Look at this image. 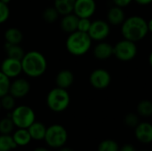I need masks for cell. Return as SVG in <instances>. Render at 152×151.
<instances>
[{"label": "cell", "mask_w": 152, "mask_h": 151, "mask_svg": "<svg viewBox=\"0 0 152 151\" xmlns=\"http://www.w3.org/2000/svg\"><path fill=\"white\" fill-rule=\"evenodd\" d=\"M120 31L123 38L137 43L142 40L149 33L148 20L140 15L126 17L121 24Z\"/></svg>", "instance_id": "cell-1"}, {"label": "cell", "mask_w": 152, "mask_h": 151, "mask_svg": "<svg viewBox=\"0 0 152 151\" xmlns=\"http://www.w3.org/2000/svg\"><path fill=\"white\" fill-rule=\"evenodd\" d=\"M22 72L30 77H38L42 76L47 68V61L45 56L37 52L31 51L25 53L21 60Z\"/></svg>", "instance_id": "cell-2"}, {"label": "cell", "mask_w": 152, "mask_h": 151, "mask_svg": "<svg viewBox=\"0 0 152 151\" xmlns=\"http://www.w3.org/2000/svg\"><path fill=\"white\" fill-rule=\"evenodd\" d=\"M92 38L88 33L75 31L69 34L66 41V48L69 53L75 56H82L88 53L92 47Z\"/></svg>", "instance_id": "cell-3"}, {"label": "cell", "mask_w": 152, "mask_h": 151, "mask_svg": "<svg viewBox=\"0 0 152 151\" xmlns=\"http://www.w3.org/2000/svg\"><path fill=\"white\" fill-rule=\"evenodd\" d=\"M137 53V44L131 40L123 38L113 45V56L120 61H131L136 57Z\"/></svg>", "instance_id": "cell-4"}, {"label": "cell", "mask_w": 152, "mask_h": 151, "mask_svg": "<svg viewBox=\"0 0 152 151\" xmlns=\"http://www.w3.org/2000/svg\"><path fill=\"white\" fill-rule=\"evenodd\" d=\"M69 101L70 98L67 90L60 87L51 90L46 98L48 107L55 112L65 110L69 104Z\"/></svg>", "instance_id": "cell-5"}, {"label": "cell", "mask_w": 152, "mask_h": 151, "mask_svg": "<svg viewBox=\"0 0 152 151\" xmlns=\"http://www.w3.org/2000/svg\"><path fill=\"white\" fill-rule=\"evenodd\" d=\"M11 118L16 126L27 129L35 122V114L31 108L28 106H20L13 109Z\"/></svg>", "instance_id": "cell-6"}, {"label": "cell", "mask_w": 152, "mask_h": 151, "mask_svg": "<svg viewBox=\"0 0 152 151\" xmlns=\"http://www.w3.org/2000/svg\"><path fill=\"white\" fill-rule=\"evenodd\" d=\"M67 137L68 134L65 128L59 125H53L46 129L45 135V139L47 144L53 148L61 147L66 142Z\"/></svg>", "instance_id": "cell-7"}, {"label": "cell", "mask_w": 152, "mask_h": 151, "mask_svg": "<svg viewBox=\"0 0 152 151\" xmlns=\"http://www.w3.org/2000/svg\"><path fill=\"white\" fill-rule=\"evenodd\" d=\"M110 34V24L107 20H95L92 21L88 35L93 41H104Z\"/></svg>", "instance_id": "cell-8"}, {"label": "cell", "mask_w": 152, "mask_h": 151, "mask_svg": "<svg viewBox=\"0 0 152 151\" xmlns=\"http://www.w3.org/2000/svg\"><path fill=\"white\" fill-rule=\"evenodd\" d=\"M112 77L110 73L105 69H94L89 77L91 85L98 90H103L110 86Z\"/></svg>", "instance_id": "cell-9"}, {"label": "cell", "mask_w": 152, "mask_h": 151, "mask_svg": "<svg viewBox=\"0 0 152 151\" xmlns=\"http://www.w3.org/2000/svg\"><path fill=\"white\" fill-rule=\"evenodd\" d=\"M95 0H76L74 13L78 18H91L96 12Z\"/></svg>", "instance_id": "cell-10"}, {"label": "cell", "mask_w": 152, "mask_h": 151, "mask_svg": "<svg viewBox=\"0 0 152 151\" xmlns=\"http://www.w3.org/2000/svg\"><path fill=\"white\" fill-rule=\"evenodd\" d=\"M1 71L9 78L18 77L22 72L21 61L9 57L6 58L1 65Z\"/></svg>", "instance_id": "cell-11"}, {"label": "cell", "mask_w": 152, "mask_h": 151, "mask_svg": "<svg viewBox=\"0 0 152 151\" xmlns=\"http://www.w3.org/2000/svg\"><path fill=\"white\" fill-rule=\"evenodd\" d=\"M30 90L28 81L24 78H17L10 84L9 93L14 98H22L26 96Z\"/></svg>", "instance_id": "cell-12"}, {"label": "cell", "mask_w": 152, "mask_h": 151, "mask_svg": "<svg viewBox=\"0 0 152 151\" xmlns=\"http://www.w3.org/2000/svg\"><path fill=\"white\" fill-rule=\"evenodd\" d=\"M126 18V12L122 7L113 5L108 10L107 21L112 26H121Z\"/></svg>", "instance_id": "cell-13"}, {"label": "cell", "mask_w": 152, "mask_h": 151, "mask_svg": "<svg viewBox=\"0 0 152 151\" xmlns=\"http://www.w3.org/2000/svg\"><path fill=\"white\" fill-rule=\"evenodd\" d=\"M94 55L97 60L106 61L113 56V45L108 42L101 41L94 46Z\"/></svg>", "instance_id": "cell-14"}, {"label": "cell", "mask_w": 152, "mask_h": 151, "mask_svg": "<svg viewBox=\"0 0 152 151\" xmlns=\"http://www.w3.org/2000/svg\"><path fill=\"white\" fill-rule=\"evenodd\" d=\"M135 135L137 139L144 143L152 142V125L150 123H140L136 126Z\"/></svg>", "instance_id": "cell-15"}, {"label": "cell", "mask_w": 152, "mask_h": 151, "mask_svg": "<svg viewBox=\"0 0 152 151\" xmlns=\"http://www.w3.org/2000/svg\"><path fill=\"white\" fill-rule=\"evenodd\" d=\"M79 18L75 13H69L63 15V18L61 21V28L63 31L67 33H72L77 30Z\"/></svg>", "instance_id": "cell-16"}, {"label": "cell", "mask_w": 152, "mask_h": 151, "mask_svg": "<svg viewBox=\"0 0 152 151\" xmlns=\"http://www.w3.org/2000/svg\"><path fill=\"white\" fill-rule=\"evenodd\" d=\"M74 82V75L73 73L69 69H63L61 70L55 78V83L57 85V87L67 89L69 88Z\"/></svg>", "instance_id": "cell-17"}, {"label": "cell", "mask_w": 152, "mask_h": 151, "mask_svg": "<svg viewBox=\"0 0 152 151\" xmlns=\"http://www.w3.org/2000/svg\"><path fill=\"white\" fill-rule=\"evenodd\" d=\"M76 0H54L53 7L57 10L59 14L67 15L73 12Z\"/></svg>", "instance_id": "cell-18"}, {"label": "cell", "mask_w": 152, "mask_h": 151, "mask_svg": "<svg viewBox=\"0 0 152 151\" xmlns=\"http://www.w3.org/2000/svg\"><path fill=\"white\" fill-rule=\"evenodd\" d=\"M4 49L6 52V54L9 58L16 59L21 61L23 56L25 55L23 49L20 46V44H10L6 43L4 44Z\"/></svg>", "instance_id": "cell-19"}, {"label": "cell", "mask_w": 152, "mask_h": 151, "mask_svg": "<svg viewBox=\"0 0 152 151\" xmlns=\"http://www.w3.org/2000/svg\"><path fill=\"white\" fill-rule=\"evenodd\" d=\"M22 38L23 35L19 28H10L4 32V39L6 43L20 44V43L22 41Z\"/></svg>", "instance_id": "cell-20"}, {"label": "cell", "mask_w": 152, "mask_h": 151, "mask_svg": "<svg viewBox=\"0 0 152 151\" xmlns=\"http://www.w3.org/2000/svg\"><path fill=\"white\" fill-rule=\"evenodd\" d=\"M28 133L31 136V139L35 140H42L45 138L46 128L45 125L39 122H34L29 127H28Z\"/></svg>", "instance_id": "cell-21"}, {"label": "cell", "mask_w": 152, "mask_h": 151, "mask_svg": "<svg viewBox=\"0 0 152 151\" xmlns=\"http://www.w3.org/2000/svg\"><path fill=\"white\" fill-rule=\"evenodd\" d=\"M12 138L16 145H21V146L28 144L31 140V136L28 131L23 128H20V130L15 132Z\"/></svg>", "instance_id": "cell-22"}, {"label": "cell", "mask_w": 152, "mask_h": 151, "mask_svg": "<svg viewBox=\"0 0 152 151\" xmlns=\"http://www.w3.org/2000/svg\"><path fill=\"white\" fill-rule=\"evenodd\" d=\"M16 143L13 141V138L9 134L0 135V151H10L16 148Z\"/></svg>", "instance_id": "cell-23"}, {"label": "cell", "mask_w": 152, "mask_h": 151, "mask_svg": "<svg viewBox=\"0 0 152 151\" xmlns=\"http://www.w3.org/2000/svg\"><path fill=\"white\" fill-rule=\"evenodd\" d=\"M137 111L142 117L152 116V101L149 100L141 101L137 105Z\"/></svg>", "instance_id": "cell-24"}, {"label": "cell", "mask_w": 152, "mask_h": 151, "mask_svg": "<svg viewBox=\"0 0 152 151\" xmlns=\"http://www.w3.org/2000/svg\"><path fill=\"white\" fill-rule=\"evenodd\" d=\"M58 16H59V12L54 7H47L46 9L44 10L42 14L43 19L48 23L54 22L58 19Z\"/></svg>", "instance_id": "cell-25"}, {"label": "cell", "mask_w": 152, "mask_h": 151, "mask_svg": "<svg viewBox=\"0 0 152 151\" xmlns=\"http://www.w3.org/2000/svg\"><path fill=\"white\" fill-rule=\"evenodd\" d=\"M10 84V78L6 77L2 71H0V98L9 93Z\"/></svg>", "instance_id": "cell-26"}, {"label": "cell", "mask_w": 152, "mask_h": 151, "mask_svg": "<svg viewBox=\"0 0 152 151\" xmlns=\"http://www.w3.org/2000/svg\"><path fill=\"white\" fill-rule=\"evenodd\" d=\"M13 122L10 117L4 118L0 121V133L2 134H9L13 129Z\"/></svg>", "instance_id": "cell-27"}, {"label": "cell", "mask_w": 152, "mask_h": 151, "mask_svg": "<svg viewBox=\"0 0 152 151\" xmlns=\"http://www.w3.org/2000/svg\"><path fill=\"white\" fill-rule=\"evenodd\" d=\"M0 102H1V106L2 108H4V109L10 110L12 109L14 105H15V101H14V97L11 94H5L3 97L0 98Z\"/></svg>", "instance_id": "cell-28"}, {"label": "cell", "mask_w": 152, "mask_h": 151, "mask_svg": "<svg viewBox=\"0 0 152 151\" xmlns=\"http://www.w3.org/2000/svg\"><path fill=\"white\" fill-rule=\"evenodd\" d=\"M118 144L111 141V140H107L102 142L100 146L98 151H118Z\"/></svg>", "instance_id": "cell-29"}, {"label": "cell", "mask_w": 152, "mask_h": 151, "mask_svg": "<svg viewBox=\"0 0 152 151\" xmlns=\"http://www.w3.org/2000/svg\"><path fill=\"white\" fill-rule=\"evenodd\" d=\"M91 24H92V21L90 18H79L78 24H77V30L81 32L88 33Z\"/></svg>", "instance_id": "cell-30"}, {"label": "cell", "mask_w": 152, "mask_h": 151, "mask_svg": "<svg viewBox=\"0 0 152 151\" xmlns=\"http://www.w3.org/2000/svg\"><path fill=\"white\" fill-rule=\"evenodd\" d=\"M125 123L130 127H136L139 124V117L134 113H129L125 117Z\"/></svg>", "instance_id": "cell-31"}, {"label": "cell", "mask_w": 152, "mask_h": 151, "mask_svg": "<svg viewBox=\"0 0 152 151\" xmlns=\"http://www.w3.org/2000/svg\"><path fill=\"white\" fill-rule=\"evenodd\" d=\"M10 15V11L8 8V4H4L0 1V24L4 23Z\"/></svg>", "instance_id": "cell-32"}, {"label": "cell", "mask_w": 152, "mask_h": 151, "mask_svg": "<svg viewBox=\"0 0 152 151\" xmlns=\"http://www.w3.org/2000/svg\"><path fill=\"white\" fill-rule=\"evenodd\" d=\"M112 2H113L114 5L125 8V7L130 5L132 4V2H134V0H112Z\"/></svg>", "instance_id": "cell-33"}, {"label": "cell", "mask_w": 152, "mask_h": 151, "mask_svg": "<svg viewBox=\"0 0 152 151\" xmlns=\"http://www.w3.org/2000/svg\"><path fill=\"white\" fill-rule=\"evenodd\" d=\"M137 4L139 5H142V6H145V5H149L152 4V0H134Z\"/></svg>", "instance_id": "cell-34"}, {"label": "cell", "mask_w": 152, "mask_h": 151, "mask_svg": "<svg viewBox=\"0 0 152 151\" xmlns=\"http://www.w3.org/2000/svg\"><path fill=\"white\" fill-rule=\"evenodd\" d=\"M121 151H135V150L132 145H126V146L123 147Z\"/></svg>", "instance_id": "cell-35"}, {"label": "cell", "mask_w": 152, "mask_h": 151, "mask_svg": "<svg viewBox=\"0 0 152 151\" xmlns=\"http://www.w3.org/2000/svg\"><path fill=\"white\" fill-rule=\"evenodd\" d=\"M148 28H149V32L152 34V18L148 20Z\"/></svg>", "instance_id": "cell-36"}, {"label": "cell", "mask_w": 152, "mask_h": 151, "mask_svg": "<svg viewBox=\"0 0 152 151\" xmlns=\"http://www.w3.org/2000/svg\"><path fill=\"white\" fill-rule=\"evenodd\" d=\"M148 61H149V64L150 66L152 68V51L151 52L150 55H149V58H148Z\"/></svg>", "instance_id": "cell-37"}, {"label": "cell", "mask_w": 152, "mask_h": 151, "mask_svg": "<svg viewBox=\"0 0 152 151\" xmlns=\"http://www.w3.org/2000/svg\"><path fill=\"white\" fill-rule=\"evenodd\" d=\"M34 151H48L46 149H44V148H38V149H36Z\"/></svg>", "instance_id": "cell-38"}, {"label": "cell", "mask_w": 152, "mask_h": 151, "mask_svg": "<svg viewBox=\"0 0 152 151\" xmlns=\"http://www.w3.org/2000/svg\"><path fill=\"white\" fill-rule=\"evenodd\" d=\"M0 1H1V2H3L4 4H8L10 3V1H11V0H0Z\"/></svg>", "instance_id": "cell-39"}, {"label": "cell", "mask_w": 152, "mask_h": 151, "mask_svg": "<svg viewBox=\"0 0 152 151\" xmlns=\"http://www.w3.org/2000/svg\"><path fill=\"white\" fill-rule=\"evenodd\" d=\"M61 151H73L71 149H69V148H64V149H62Z\"/></svg>", "instance_id": "cell-40"}, {"label": "cell", "mask_w": 152, "mask_h": 151, "mask_svg": "<svg viewBox=\"0 0 152 151\" xmlns=\"http://www.w3.org/2000/svg\"><path fill=\"white\" fill-rule=\"evenodd\" d=\"M151 44H152V35H151Z\"/></svg>", "instance_id": "cell-41"}, {"label": "cell", "mask_w": 152, "mask_h": 151, "mask_svg": "<svg viewBox=\"0 0 152 151\" xmlns=\"http://www.w3.org/2000/svg\"><path fill=\"white\" fill-rule=\"evenodd\" d=\"M2 108V106H1V102H0V109Z\"/></svg>", "instance_id": "cell-42"}]
</instances>
